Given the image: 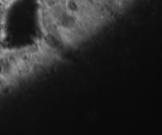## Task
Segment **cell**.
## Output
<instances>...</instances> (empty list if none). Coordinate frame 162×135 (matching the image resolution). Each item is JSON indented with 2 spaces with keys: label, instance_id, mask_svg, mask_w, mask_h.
I'll return each instance as SVG.
<instances>
[{
  "label": "cell",
  "instance_id": "6da1fadb",
  "mask_svg": "<svg viewBox=\"0 0 162 135\" xmlns=\"http://www.w3.org/2000/svg\"><path fill=\"white\" fill-rule=\"evenodd\" d=\"M5 53L0 55V76L7 78L8 81H11V79L17 77V75L15 70L8 61Z\"/></svg>",
  "mask_w": 162,
  "mask_h": 135
},
{
  "label": "cell",
  "instance_id": "7a4b0ae2",
  "mask_svg": "<svg viewBox=\"0 0 162 135\" xmlns=\"http://www.w3.org/2000/svg\"><path fill=\"white\" fill-rule=\"evenodd\" d=\"M66 11L78 17L83 14V6L81 0H64L62 2Z\"/></svg>",
  "mask_w": 162,
  "mask_h": 135
},
{
  "label": "cell",
  "instance_id": "3957f363",
  "mask_svg": "<svg viewBox=\"0 0 162 135\" xmlns=\"http://www.w3.org/2000/svg\"><path fill=\"white\" fill-rule=\"evenodd\" d=\"M10 7L7 5L6 3H4L2 0H0V20L5 19L6 14H7V10Z\"/></svg>",
  "mask_w": 162,
  "mask_h": 135
},
{
  "label": "cell",
  "instance_id": "277c9868",
  "mask_svg": "<svg viewBox=\"0 0 162 135\" xmlns=\"http://www.w3.org/2000/svg\"><path fill=\"white\" fill-rule=\"evenodd\" d=\"M9 81H8L7 78L2 77V76H0V90L3 89L7 85V84H8Z\"/></svg>",
  "mask_w": 162,
  "mask_h": 135
},
{
  "label": "cell",
  "instance_id": "5b68a950",
  "mask_svg": "<svg viewBox=\"0 0 162 135\" xmlns=\"http://www.w3.org/2000/svg\"><path fill=\"white\" fill-rule=\"evenodd\" d=\"M2 1L4 2V3L7 4L8 7H11V5H12V4L14 3L15 1H17V0H2Z\"/></svg>",
  "mask_w": 162,
  "mask_h": 135
},
{
  "label": "cell",
  "instance_id": "8992f818",
  "mask_svg": "<svg viewBox=\"0 0 162 135\" xmlns=\"http://www.w3.org/2000/svg\"><path fill=\"white\" fill-rule=\"evenodd\" d=\"M6 51L5 48H4V46L3 44H2V41H1V39H0V55L2 54H4Z\"/></svg>",
  "mask_w": 162,
  "mask_h": 135
},
{
  "label": "cell",
  "instance_id": "52a82bcc",
  "mask_svg": "<svg viewBox=\"0 0 162 135\" xmlns=\"http://www.w3.org/2000/svg\"><path fill=\"white\" fill-rule=\"evenodd\" d=\"M123 1H124V2H134L135 0H123Z\"/></svg>",
  "mask_w": 162,
  "mask_h": 135
}]
</instances>
